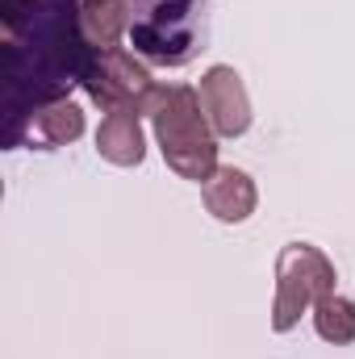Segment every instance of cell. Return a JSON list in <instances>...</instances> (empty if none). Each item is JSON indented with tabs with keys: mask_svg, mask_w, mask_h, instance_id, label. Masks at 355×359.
Listing matches in <instances>:
<instances>
[{
	"mask_svg": "<svg viewBox=\"0 0 355 359\" xmlns=\"http://www.w3.org/2000/svg\"><path fill=\"white\" fill-rule=\"evenodd\" d=\"M76 25L92 50H109L121 42V34L130 25V8H126V0H84L76 13Z\"/></svg>",
	"mask_w": 355,
	"mask_h": 359,
	"instance_id": "obj_7",
	"label": "cell"
},
{
	"mask_svg": "<svg viewBox=\"0 0 355 359\" xmlns=\"http://www.w3.org/2000/svg\"><path fill=\"white\" fill-rule=\"evenodd\" d=\"M201 104H205V117L213 126V134L222 138H239L247 134L251 126V96L243 88V76L234 67H209L201 76Z\"/></svg>",
	"mask_w": 355,
	"mask_h": 359,
	"instance_id": "obj_4",
	"label": "cell"
},
{
	"mask_svg": "<svg viewBox=\"0 0 355 359\" xmlns=\"http://www.w3.org/2000/svg\"><path fill=\"white\" fill-rule=\"evenodd\" d=\"M155 121V138H159V151L168 159V168L184 180H209L217 172V142H213V126L205 117V104H201V92L176 84L172 100L151 117Z\"/></svg>",
	"mask_w": 355,
	"mask_h": 359,
	"instance_id": "obj_1",
	"label": "cell"
},
{
	"mask_svg": "<svg viewBox=\"0 0 355 359\" xmlns=\"http://www.w3.org/2000/svg\"><path fill=\"white\" fill-rule=\"evenodd\" d=\"M260 205V192H255V180L247 176L243 168H217L213 176L205 180V209L217 217V222H247Z\"/></svg>",
	"mask_w": 355,
	"mask_h": 359,
	"instance_id": "obj_5",
	"label": "cell"
},
{
	"mask_svg": "<svg viewBox=\"0 0 355 359\" xmlns=\"http://www.w3.org/2000/svg\"><path fill=\"white\" fill-rule=\"evenodd\" d=\"M34 130H38L51 147H63V142H76V138L84 134V113H80V104H72V100H51L46 109H38Z\"/></svg>",
	"mask_w": 355,
	"mask_h": 359,
	"instance_id": "obj_9",
	"label": "cell"
},
{
	"mask_svg": "<svg viewBox=\"0 0 355 359\" xmlns=\"http://www.w3.org/2000/svg\"><path fill=\"white\" fill-rule=\"evenodd\" d=\"M84 88L92 92V100L105 109V113H159L168 100H172V88L155 84L151 72L121 46H109V50H96L88 67H84Z\"/></svg>",
	"mask_w": 355,
	"mask_h": 359,
	"instance_id": "obj_2",
	"label": "cell"
},
{
	"mask_svg": "<svg viewBox=\"0 0 355 359\" xmlns=\"http://www.w3.org/2000/svg\"><path fill=\"white\" fill-rule=\"evenodd\" d=\"M314 330H318L326 343H335V347L355 343V301L339 297V292L322 297V301L314 305Z\"/></svg>",
	"mask_w": 355,
	"mask_h": 359,
	"instance_id": "obj_8",
	"label": "cell"
},
{
	"mask_svg": "<svg viewBox=\"0 0 355 359\" xmlns=\"http://www.w3.org/2000/svg\"><path fill=\"white\" fill-rule=\"evenodd\" d=\"M335 292V264L309 247V243H288L276 259V301H272V330L284 334L301 322L305 309H314L322 297Z\"/></svg>",
	"mask_w": 355,
	"mask_h": 359,
	"instance_id": "obj_3",
	"label": "cell"
},
{
	"mask_svg": "<svg viewBox=\"0 0 355 359\" xmlns=\"http://www.w3.org/2000/svg\"><path fill=\"white\" fill-rule=\"evenodd\" d=\"M96 151L100 159L117 163V168H138L142 155H147V138H142V126H138V113H109L96 130Z\"/></svg>",
	"mask_w": 355,
	"mask_h": 359,
	"instance_id": "obj_6",
	"label": "cell"
}]
</instances>
